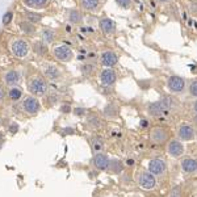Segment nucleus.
Returning a JSON list of instances; mask_svg holds the SVG:
<instances>
[{
  "mask_svg": "<svg viewBox=\"0 0 197 197\" xmlns=\"http://www.w3.org/2000/svg\"><path fill=\"white\" fill-rule=\"evenodd\" d=\"M12 18H13V12L9 11V12H7V13L4 15V17H3V24H4V25H9V22L12 21Z\"/></svg>",
  "mask_w": 197,
  "mask_h": 197,
  "instance_id": "obj_31",
  "label": "nucleus"
},
{
  "mask_svg": "<svg viewBox=\"0 0 197 197\" xmlns=\"http://www.w3.org/2000/svg\"><path fill=\"white\" fill-rule=\"evenodd\" d=\"M167 152L172 158H180L184 154V145L180 141H177V139H174V141H171L168 143Z\"/></svg>",
  "mask_w": 197,
  "mask_h": 197,
  "instance_id": "obj_12",
  "label": "nucleus"
},
{
  "mask_svg": "<svg viewBox=\"0 0 197 197\" xmlns=\"http://www.w3.org/2000/svg\"><path fill=\"white\" fill-rule=\"evenodd\" d=\"M101 63L105 67L112 68L113 66H116L118 63V55L114 52H112V50H106V52L101 54Z\"/></svg>",
  "mask_w": 197,
  "mask_h": 197,
  "instance_id": "obj_13",
  "label": "nucleus"
},
{
  "mask_svg": "<svg viewBox=\"0 0 197 197\" xmlns=\"http://www.w3.org/2000/svg\"><path fill=\"white\" fill-rule=\"evenodd\" d=\"M167 88L170 90V92L172 93H180L184 91L185 88V80L180 76H171L167 80Z\"/></svg>",
  "mask_w": 197,
  "mask_h": 197,
  "instance_id": "obj_6",
  "label": "nucleus"
},
{
  "mask_svg": "<svg viewBox=\"0 0 197 197\" xmlns=\"http://www.w3.org/2000/svg\"><path fill=\"white\" fill-rule=\"evenodd\" d=\"M27 18L28 21L32 22V24H38L41 20H42V15H38V13H34V12H27Z\"/></svg>",
  "mask_w": 197,
  "mask_h": 197,
  "instance_id": "obj_28",
  "label": "nucleus"
},
{
  "mask_svg": "<svg viewBox=\"0 0 197 197\" xmlns=\"http://www.w3.org/2000/svg\"><path fill=\"white\" fill-rule=\"evenodd\" d=\"M150 139L155 145H163L166 141H168V131L166 128L162 126H155L150 131Z\"/></svg>",
  "mask_w": 197,
  "mask_h": 197,
  "instance_id": "obj_5",
  "label": "nucleus"
},
{
  "mask_svg": "<svg viewBox=\"0 0 197 197\" xmlns=\"http://www.w3.org/2000/svg\"><path fill=\"white\" fill-rule=\"evenodd\" d=\"M22 108L28 114H32V116H33V114H37L38 111H40V101H38L34 96H28L24 100Z\"/></svg>",
  "mask_w": 197,
  "mask_h": 197,
  "instance_id": "obj_10",
  "label": "nucleus"
},
{
  "mask_svg": "<svg viewBox=\"0 0 197 197\" xmlns=\"http://www.w3.org/2000/svg\"><path fill=\"white\" fill-rule=\"evenodd\" d=\"M43 72H45V76L50 80H57L61 78V71L59 68L54 66V65H45L43 66Z\"/></svg>",
  "mask_w": 197,
  "mask_h": 197,
  "instance_id": "obj_16",
  "label": "nucleus"
},
{
  "mask_svg": "<svg viewBox=\"0 0 197 197\" xmlns=\"http://www.w3.org/2000/svg\"><path fill=\"white\" fill-rule=\"evenodd\" d=\"M99 25H100V29L103 30V33L106 34V36H111L116 32V22H114L113 20H111V18H108V17L101 18Z\"/></svg>",
  "mask_w": 197,
  "mask_h": 197,
  "instance_id": "obj_14",
  "label": "nucleus"
},
{
  "mask_svg": "<svg viewBox=\"0 0 197 197\" xmlns=\"http://www.w3.org/2000/svg\"><path fill=\"white\" fill-rule=\"evenodd\" d=\"M181 168L184 172L187 174H195L197 172V159H193V158H187L181 162Z\"/></svg>",
  "mask_w": 197,
  "mask_h": 197,
  "instance_id": "obj_17",
  "label": "nucleus"
},
{
  "mask_svg": "<svg viewBox=\"0 0 197 197\" xmlns=\"http://www.w3.org/2000/svg\"><path fill=\"white\" fill-rule=\"evenodd\" d=\"M33 49L38 55H45L47 53V45L43 41H36L33 43Z\"/></svg>",
  "mask_w": 197,
  "mask_h": 197,
  "instance_id": "obj_22",
  "label": "nucleus"
},
{
  "mask_svg": "<svg viewBox=\"0 0 197 197\" xmlns=\"http://www.w3.org/2000/svg\"><path fill=\"white\" fill-rule=\"evenodd\" d=\"M81 7L87 11H96L100 7L101 0H80Z\"/></svg>",
  "mask_w": 197,
  "mask_h": 197,
  "instance_id": "obj_21",
  "label": "nucleus"
},
{
  "mask_svg": "<svg viewBox=\"0 0 197 197\" xmlns=\"http://www.w3.org/2000/svg\"><path fill=\"white\" fill-rule=\"evenodd\" d=\"M193 122H195V125L197 126V114H196V116L193 117Z\"/></svg>",
  "mask_w": 197,
  "mask_h": 197,
  "instance_id": "obj_41",
  "label": "nucleus"
},
{
  "mask_svg": "<svg viewBox=\"0 0 197 197\" xmlns=\"http://www.w3.org/2000/svg\"><path fill=\"white\" fill-rule=\"evenodd\" d=\"M20 28L22 29V32H25L27 34H32L34 32V25L29 22V21H22L20 22Z\"/></svg>",
  "mask_w": 197,
  "mask_h": 197,
  "instance_id": "obj_29",
  "label": "nucleus"
},
{
  "mask_svg": "<svg viewBox=\"0 0 197 197\" xmlns=\"http://www.w3.org/2000/svg\"><path fill=\"white\" fill-rule=\"evenodd\" d=\"M53 54L55 57V59H58L61 62H70L74 58L72 50L66 45H57L53 49Z\"/></svg>",
  "mask_w": 197,
  "mask_h": 197,
  "instance_id": "obj_4",
  "label": "nucleus"
},
{
  "mask_svg": "<svg viewBox=\"0 0 197 197\" xmlns=\"http://www.w3.org/2000/svg\"><path fill=\"white\" fill-rule=\"evenodd\" d=\"M3 138H4V134H3L2 131H0V141H3Z\"/></svg>",
  "mask_w": 197,
  "mask_h": 197,
  "instance_id": "obj_42",
  "label": "nucleus"
},
{
  "mask_svg": "<svg viewBox=\"0 0 197 197\" xmlns=\"http://www.w3.org/2000/svg\"><path fill=\"white\" fill-rule=\"evenodd\" d=\"M117 80V74L114 72L113 68H104L103 71L100 72V81L101 84H104L106 87L113 86Z\"/></svg>",
  "mask_w": 197,
  "mask_h": 197,
  "instance_id": "obj_11",
  "label": "nucleus"
},
{
  "mask_svg": "<svg viewBox=\"0 0 197 197\" xmlns=\"http://www.w3.org/2000/svg\"><path fill=\"white\" fill-rule=\"evenodd\" d=\"M61 111L63 113H70V112H71V106H70V105H62L61 106Z\"/></svg>",
  "mask_w": 197,
  "mask_h": 197,
  "instance_id": "obj_35",
  "label": "nucleus"
},
{
  "mask_svg": "<svg viewBox=\"0 0 197 197\" xmlns=\"http://www.w3.org/2000/svg\"><path fill=\"white\" fill-rule=\"evenodd\" d=\"M74 113L76 114V116H83V114L86 113V111L83 109V108H75V111H74Z\"/></svg>",
  "mask_w": 197,
  "mask_h": 197,
  "instance_id": "obj_34",
  "label": "nucleus"
},
{
  "mask_svg": "<svg viewBox=\"0 0 197 197\" xmlns=\"http://www.w3.org/2000/svg\"><path fill=\"white\" fill-rule=\"evenodd\" d=\"M92 70H93V66H92V65H84V66H81V71H83L86 75H87V74H91Z\"/></svg>",
  "mask_w": 197,
  "mask_h": 197,
  "instance_id": "obj_33",
  "label": "nucleus"
},
{
  "mask_svg": "<svg viewBox=\"0 0 197 197\" xmlns=\"http://www.w3.org/2000/svg\"><path fill=\"white\" fill-rule=\"evenodd\" d=\"M193 112L197 114V100L195 101V104H193Z\"/></svg>",
  "mask_w": 197,
  "mask_h": 197,
  "instance_id": "obj_38",
  "label": "nucleus"
},
{
  "mask_svg": "<svg viewBox=\"0 0 197 197\" xmlns=\"http://www.w3.org/2000/svg\"><path fill=\"white\" fill-rule=\"evenodd\" d=\"M104 114H105V117H109V118L116 117L117 114H118L117 106H116V105H113V104L106 105V106H105V109H104Z\"/></svg>",
  "mask_w": 197,
  "mask_h": 197,
  "instance_id": "obj_27",
  "label": "nucleus"
},
{
  "mask_svg": "<svg viewBox=\"0 0 197 197\" xmlns=\"http://www.w3.org/2000/svg\"><path fill=\"white\" fill-rule=\"evenodd\" d=\"M171 105H172V100H171L170 97H163L162 100L150 104L147 109H149V113L151 114V116L159 117L163 113H166L171 109Z\"/></svg>",
  "mask_w": 197,
  "mask_h": 197,
  "instance_id": "obj_1",
  "label": "nucleus"
},
{
  "mask_svg": "<svg viewBox=\"0 0 197 197\" xmlns=\"http://www.w3.org/2000/svg\"><path fill=\"white\" fill-rule=\"evenodd\" d=\"M158 2H160V3H167V2H170V0H158Z\"/></svg>",
  "mask_w": 197,
  "mask_h": 197,
  "instance_id": "obj_43",
  "label": "nucleus"
},
{
  "mask_svg": "<svg viewBox=\"0 0 197 197\" xmlns=\"http://www.w3.org/2000/svg\"><path fill=\"white\" fill-rule=\"evenodd\" d=\"M91 147L96 154H99V152H101L104 149V142L101 141V138H93L91 141Z\"/></svg>",
  "mask_w": 197,
  "mask_h": 197,
  "instance_id": "obj_25",
  "label": "nucleus"
},
{
  "mask_svg": "<svg viewBox=\"0 0 197 197\" xmlns=\"http://www.w3.org/2000/svg\"><path fill=\"white\" fill-rule=\"evenodd\" d=\"M167 170V166H166V162L163 159H151L149 162V172H151L154 176H162Z\"/></svg>",
  "mask_w": 197,
  "mask_h": 197,
  "instance_id": "obj_7",
  "label": "nucleus"
},
{
  "mask_svg": "<svg viewBox=\"0 0 197 197\" xmlns=\"http://www.w3.org/2000/svg\"><path fill=\"white\" fill-rule=\"evenodd\" d=\"M116 3L120 5V7L128 9V8H130V5H131V0H116Z\"/></svg>",
  "mask_w": 197,
  "mask_h": 197,
  "instance_id": "obj_32",
  "label": "nucleus"
},
{
  "mask_svg": "<svg viewBox=\"0 0 197 197\" xmlns=\"http://www.w3.org/2000/svg\"><path fill=\"white\" fill-rule=\"evenodd\" d=\"M4 97H5V92H4L3 88L0 87V101H3V100H4Z\"/></svg>",
  "mask_w": 197,
  "mask_h": 197,
  "instance_id": "obj_37",
  "label": "nucleus"
},
{
  "mask_svg": "<svg viewBox=\"0 0 197 197\" xmlns=\"http://www.w3.org/2000/svg\"><path fill=\"white\" fill-rule=\"evenodd\" d=\"M21 96H22V91H21L18 87H12V88H9V91H8V97H9V100L17 101V100L21 99Z\"/></svg>",
  "mask_w": 197,
  "mask_h": 197,
  "instance_id": "obj_23",
  "label": "nucleus"
},
{
  "mask_svg": "<svg viewBox=\"0 0 197 197\" xmlns=\"http://www.w3.org/2000/svg\"><path fill=\"white\" fill-rule=\"evenodd\" d=\"M28 90L33 95H43L47 91V83L42 76H33L29 83H28Z\"/></svg>",
  "mask_w": 197,
  "mask_h": 197,
  "instance_id": "obj_3",
  "label": "nucleus"
},
{
  "mask_svg": "<svg viewBox=\"0 0 197 197\" xmlns=\"http://www.w3.org/2000/svg\"><path fill=\"white\" fill-rule=\"evenodd\" d=\"M171 197H180V196H179V193H174V195L171 196Z\"/></svg>",
  "mask_w": 197,
  "mask_h": 197,
  "instance_id": "obj_44",
  "label": "nucleus"
},
{
  "mask_svg": "<svg viewBox=\"0 0 197 197\" xmlns=\"http://www.w3.org/2000/svg\"><path fill=\"white\" fill-rule=\"evenodd\" d=\"M188 90H189V93L192 95V96L197 97V79H195V80L190 81Z\"/></svg>",
  "mask_w": 197,
  "mask_h": 197,
  "instance_id": "obj_30",
  "label": "nucleus"
},
{
  "mask_svg": "<svg viewBox=\"0 0 197 197\" xmlns=\"http://www.w3.org/2000/svg\"><path fill=\"white\" fill-rule=\"evenodd\" d=\"M11 52L17 58H25L29 53V43L22 38H16L11 42Z\"/></svg>",
  "mask_w": 197,
  "mask_h": 197,
  "instance_id": "obj_2",
  "label": "nucleus"
},
{
  "mask_svg": "<svg viewBox=\"0 0 197 197\" xmlns=\"http://www.w3.org/2000/svg\"><path fill=\"white\" fill-rule=\"evenodd\" d=\"M54 38H55V33H54V30L52 29H45V30H42V41L46 43H52L54 41Z\"/></svg>",
  "mask_w": 197,
  "mask_h": 197,
  "instance_id": "obj_24",
  "label": "nucleus"
},
{
  "mask_svg": "<svg viewBox=\"0 0 197 197\" xmlns=\"http://www.w3.org/2000/svg\"><path fill=\"white\" fill-rule=\"evenodd\" d=\"M93 164L95 167L100 171H105L108 168V164H109V158H108L103 152H99V154H95L93 156Z\"/></svg>",
  "mask_w": 197,
  "mask_h": 197,
  "instance_id": "obj_15",
  "label": "nucleus"
},
{
  "mask_svg": "<svg viewBox=\"0 0 197 197\" xmlns=\"http://www.w3.org/2000/svg\"><path fill=\"white\" fill-rule=\"evenodd\" d=\"M192 72H197V66H192Z\"/></svg>",
  "mask_w": 197,
  "mask_h": 197,
  "instance_id": "obj_40",
  "label": "nucleus"
},
{
  "mask_svg": "<svg viewBox=\"0 0 197 197\" xmlns=\"http://www.w3.org/2000/svg\"><path fill=\"white\" fill-rule=\"evenodd\" d=\"M138 184L143 189H154L156 185V179L151 172H142L138 176Z\"/></svg>",
  "mask_w": 197,
  "mask_h": 197,
  "instance_id": "obj_9",
  "label": "nucleus"
},
{
  "mask_svg": "<svg viewBox=\"0 0 197 197\" xmlns=\"http://www.w3.org/2000/svg\"><path fill=\"white\" fill-rule=\"evenodd\" d=\"M68 20L72 24H78L81 21V13L78 9H71L68 12Z\"/></svg>",
  "mask_w": 197,
  "mask_h": 197,
  "instance_id": "obj_26",
  "label": "nucleus"
},
{
  "mask_svg": "<svg viewBox=\"0 0 197 197\" xmlns=\"http://www.w3.org/2000/svg\"><path fill=\"white\" fill-rule=\"evenodd\" d=\"M3 79L5 81V84L15 86V84H17V81L20 80V76H18L17 71H15V70H9V71H7V72L4 74Z\"/></svg>",
  "mask_w": 197,
  "mask_h": 197,
  "instance_id": "obj_18",
  "label": "nucleus"
},
{
  "mask_svg": "<svg viewBox=\"0 0 197 197\" xmlns=\"http://www.w3.org/2000/svg\"><path fill=\"white\" fill-rule=\"evenodd\" d=\"M9 131H11V133H17V131H18V125H17V124H12V125L9 126Z\"/></svg>",
  "mask_w": 197,
  "mask_h": 197,
  "instance_id": "obj_36",
  "label": "nucleus"
},
{
  "mask_svg": "<svg viewBox=\"0 0 197 197\" xmlns=\"http://www.w3.org/2000/svg\"><path fill=\"white\" fill-rule=\"evenodd\" d=\"M126 163H128L129 166H133V164H134V160H133V159H128V160H126Z\"/></svg>",
  "mask_w": 197,
  "mask_h": 197,
  "instance_id": "obj_39",
  "label": "nucleus"
},
{
  "mask_svg": "<svg viewBox=\"0 0 197 197\" xmlns=\"http://www.w3.org/2000/svg\"><path fill=\"white\" fill-rule=\"evenodd\" d=\"M122 170H124V164H122L121 160H118V159L109 160V164H108V168H106V171L111 172V174H120Z\"/></svg>",
  "mask_w": 197,
  "mask_h": 197,
  "instance_id": "obj_20",
  "label": "nucleus"
},
{
  "mask_svg": "<svg viewBox=\"0 0 197 197\" xmlns=\"http://www.w3.org/2000/svg\"><path fill=\"white\" fill-rule=\"evenodd\" d=\"M24 4L33 9H42L49 5V0H22Z\"/></svg>",
  "mask_w": 197,
  "mask_h": 197,
  "instance_id": "obj_19",
  "label": "nucleus"
},
{
  "mask_svg": "<svg viewBox=\"0 0 197 197\" xmlns=\"http://www.w3.org/2000/svg\"><path fill=\"white\" fill-rule=\"evenodd\" d=\"M177 137H179L180 141L189 142V141H193V138L196 137V131L190 125L183 124L179 126V129H177Z\"/></svg>",
  "mask_w": 197,
  "mask_h": 197,
  "instance_id": "obj_8",
  "label": "nucleus"
}]
</instances>
